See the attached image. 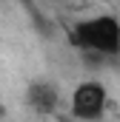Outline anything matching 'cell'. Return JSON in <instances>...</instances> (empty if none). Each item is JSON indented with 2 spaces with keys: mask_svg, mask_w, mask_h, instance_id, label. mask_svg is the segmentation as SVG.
<instances>
[{
  "mask_svg": "<svg viewBox=\"0 0 120 122\" xmlns=\"http://www.w3.org/2000/svg\"><path fill=\"white\" fill-rule=\"evenodd\" d=\"M26 99H29V105L37 111V114H52L54 108H57L60 102V94L54 85H49V82H34L26 94Z\"/></svg>",
  "mask_w": 120,
  "mask_h": 122,
  "instance_id": "3",
  "label": "cell"
},
{
  "mask_svg": "<svg viewBox=\"0 0 120 122\" xmlns=\"http://www.w3.org/2000/svg\"><path fill=\"white\" fill-rule=\"evenodd\" d=\"M72 43L80 51H89V54L117 57L120 54V20L112 17V14L80 20L72 31Z\"/></svg>",
  "mask_w": 120,
  "mask_h": 122,
  "instance_id": "1",
  "label": "cell"
},
{
  "mask_svg": "<svg viewBox=\"0 0 120 122\" xmlns=\"http://www.w3.org/2000/svg\"><path fill=\"white\" fill-rule=\"evenodd\" d=\"M106 99L109 94L100 82H83L72 94V114L77 119H100L106 111Z\"/></svg>",
  "mask_w": 120,
  "mask_h": 122,
  "instance_id": "2",
  "label": "cell"
}]
</instances>
